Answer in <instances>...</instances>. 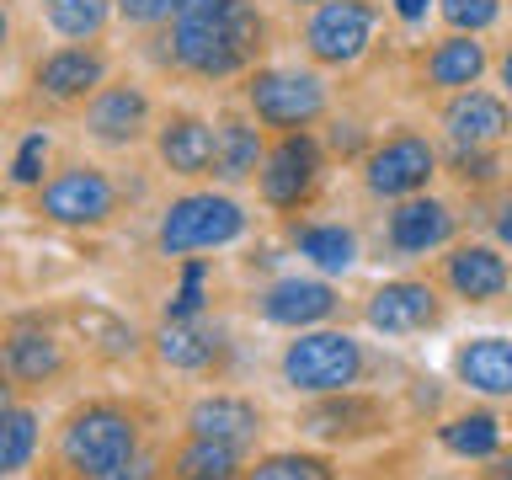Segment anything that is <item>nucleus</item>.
<instances>
[{
    "label": "nucleus",
    "mask_w": 512,
    "mask_h": 480,
    "mask_svg": "<svg viewBox=\"0 0 512 480\" xmlns=\"http://www.w3.org/2000/svg\"><path fill=\"white\" fill-rule=\"evenodd\" d=\"M160 75L187 86H240L278 48V22L262 0H182L160 32L139 43Z\"/></svg>",
    "instance_id": "obj_1"
},
{
    "label": "nucleus",
    "mask_w": 512,
    "mask_h": 480,
    "mask_svg": "<svg viewBox=\"0 0 512 480\" xmlns=\"http://www.w3.org/2000/svg\"><path fill=\"white\" fill-rule=\"evenodd\" d=\"M166 438V411L150 395L134 390H96L70 400L54 422H48V448L32 480H86L112 464L134 459L139 448Z\"/></svg>",
    "instance_id": "obj_2"
},
{
    "label": "nucleus",
    "mask_w": 512,
    "mask_h": 480,
    "mask_svg": "<svg viewBox=\"0 0 512 480\" xmlns=\"http://www.w3.org/2000/svg\"><path fill=\"white\" fill-rule=\"evenodd\" d=\"M384 374L411 379L384 347L363 342L352 326H310L283 336L272 352V379L278 390H288L294 400H315V395H336V390H363V384H384ZM395 390V384H384Z\"/></svg>",
    "instance_id": "obj_3"
},
{
    "label": "nucleus",
    "mask_w": 512,
    "mask_h": 480,
    "mask_svg": "<svg viewBox=\"0 0 512 480\" xmlns=\"http://www.w3.org/2000/svg\"><path fill=\"white\" fill-rule=\"evenodd\" d=\"M406 406L395 390L384 384H363V390H336V395H315L299 400L288 427L299 432V443L326 448V454H363V448L395 443L406 432Z\"/></svg>",
    "instance_id": "obj_4"
},
{
    "label": "nucleus",
    "mask_w": 512,
    "mask_h": 480,
    "mask_svg": "<svg viewBox=\"0 0 512 480\" xmlns=\"http://www.w3.org/2000/svg\"><path fill=\"white\" fill-rule=\"evenodd\" d=\"M0 374L16 384L22 400H54L86 379V358L75 352L70 331L59 326L54 304L0 320Z\"/></svg>",
    "instance_id": "obj_5"
},
{
    "label": "nucleus",
    "mask_w": 512,
    "mask_h": 480,
    "mask_svg": "<svg viewBox=\"0 0 512 480\" xmlns=\"http://www.w3.org/2000/svg\"><path fill=\"white\" fill-rule=\"evenodd\" d=\"M256 230V214L246 198L219 182H198L187 192H176L155 208V230L150 246L166 262H187V256H208V251H230Z\"/></svg>",
    "instance_id": "obj_6"
},
{
    "label": "nucleus",
    "mask_w": 512,
    "mask_h": 480,
    "mask_svg": "<svg viewBox=\"0 0 512 480\" xmlns=\"http://www.w3.org/2000/svg\"><path fill=\"white\" fill-rule=\"evenodd\" d=\"M27 214L64 235H102L128 214V187L102 160H59L38 187H27Z\"/></svg>",
    "instance_id": "obj_7"
},
{
    "label": "nucleus",
    "mask_w": 512,
    "mask_h": 480,
    "mask_svg": "<svg viewBox=\"0 0 512 480\" xmlns=\"http://www.w3.org/2000/svg\"><path fill=\"white\" fill-rule=\"evenodd\" d=\"M235 102L267 134H299V128H320L336 112V86L310 59H267L235 86Z\"/></svg>",
    "instance_id": "obj_8"
},
{
    "label": "nucleus",
    "mask_w": 512,
    "mask_h": 480,
    "mask_svg": "<svg viewBox=\"0 0 512 480\" xmlns=\"http://www.w3.org/2000/svg\"><path fill=\"white\" fill-rule=\"evenodd\" d=\"M390 32L384 0H320L294 16V48L326 75H352L379 54V38Z\"/></svg>",
    "instance_id": "obj_9"
},
{
    "label": "nucleus",
    "mask_w": 512,
    "mask_h": 480,
    "mask_svg": "<svg viewBox=\"0 0 512 480\" xmlns=\"http://www.w3.org/2000/svg\"><path fill=\"white\" fill-rule=\"evenodd\" d=\"M352 171H358L363 198L374 208H384V203L416 198V192H432L443 182V144L427 123L400 118L390 128H379L374 144L363 150V160Z\"/></svg>",
    "instance_id": "obj_10"
},
{
    "label": "nucleus",
    "mask_w": 512,
    "mask_h": 480,
    "mask_svg": "<svg viewBox=\"0 0 512 480\" xmlns=\"http://www.w3.org/2000/svg\"><path fill=\"white\" fill-rule=\"evenodd\" d=\"M331 150L320 139V128H299V134H272L267 144V160L256 171V203L267 208L272 219H299V214H315V203L326 198V182H331Z\"/></svg>",
    "instance_id": "obj_11"
},
{
    "label": "nucleus",
    "mask_w": 512,
    "mask_h": 480,
    "mask_svg": "<svg viewBox=\"0 0 512 480\" xmlns=\"http://www.w3.org/2000/svg\"><path fill=\"white\" fill-rule=\"evenodd\" d=\"M352 315L379 342H416V336H438L454 320V299L432 272H395V278L368 283Z\"/></svg>",
    "instance_id": "obj_12"
},
{
    "label": "nucleus",
    "mask_w": 512,
    "mask_h": 480,
    "mask_svg": "<svg viewBox=\"0 0 512 480\" xmlns=\"http://www.w3.org/2000/svg\"><path fill=\"white\" fill-rule=\"evenodd\" d=\"M459 235H464L459 203L432 187V192H416V198L379 208L374 230H368V256L374 262H395V267H416V262H432L438 251H448Z\"/></svg>",
    "instance_id": "obj_13"
},
{
    "label": "nucleus",
    "mask_w": 512,
    "mask_h": 480,
    "mask_svg": "<svg viewBox=\"0 0 512 480\" xmlns=\"http://www.w3.org/2000/svg\"><path fill=\"white\" fill-rule=\"evenodd\" d=\"M155 123H160L155 86L144 75H128V70H118L86 107L75 112L80 139H86L96 155H139V150H150Z\"/></svg>",
    "instance_id": "obj_14"
},
{
    "label": "nucleus",
    "mask_w": 512,
    "mask_h": 480,
    "mask_svg": "<svg viewBox=\"0 0 512 480\" xmlns=\"http://www.w3.org/2000/svg\"><path fill=\"white\" fill-rule=\"evenodd\" d=\"M112 75H118V59H112L107 43H54L43 54H32V64H27V80H22L27 107L54 112V118L70 112L75 118Z\"/></svg>",
    "instance_id": "obj_15"
},
{
    "label": "nucleus",
    "mask_w": 512,
    "mask_h": 480,
    "mask_svg": "<svg viewBox=\"0 0 512 480\" xmlns=\"http://www.w3.org/2000/svg\"><path fill=\"white\" fill-rule=\"evenodd\" d=\"M240 358L230 320L219 315H171L150 331V363L187 384H224Z\"/></svg>",
    "instance_id": "obj_16"
},
{
    "label": "nucleus",
    "mask_w": 512,
    "mask_h": 480,
    "mask_svg": "<svg viewBox=\"0 0 512 480\" xmlns=\"http://www.w3.org/2000/svg\"><path fill=\"white\" fill-rule=\"evenodd\" d=\"M246 310H251L256 326L294 336V331H310V326H336V320H347L352 304H347L336 278H320V272L304 267V272H278V278L256 283Z\"/></svg>",
    "instance_id": "obj_17"
},
{
    "label": "nucleus",
    "mask_w": 512,
    "mask_h": 480,
    "mask_svg": "<svg viewBox=\"0 0 512 480\" xmlns=\"http://www.w3.org/2000/svg\"><path fill=\"white\" fill-rule=\"evenodd\" d=\"M496 48L491 38H475V32H432V38H416L406 48V86L411 96H454L470 86H486Z\"/></svg>",
    "instance_id": "obj_18"
},
{
    "label": "nucleus",
    "mask_w": 512,
    "mask_h": 480,
    "mask_svg": "<svg viewBox=\"0 0 512 480\" xmlns=\"http://www.w3.org/2000/svg\"><path fill=\"white\" fill-rule=\"evenodd\" d=\"M59 326L70 331L75 352L96 374H118V368H139L150 358V331H139L123 310H112L102 299H59L54 304Z\"/></svg>",
    "instance_id": "obj_19"
},
{
    "label": "nucleus",
    "mask_w": 512,
    "mask_h": 480,
    "mask_svg": "<svg viewBox=\"0 0 512 480\" xmlns=\"http://www.w3.org/2000/svg\"><path fill=\"white\" fill-rule=\"evenodd\" d=\"M176 432H198V438H219L256 454L272 432V406L240 384H203L176 406Z\"/></svg>",
    "instance_id": "obj_20"
},
{
    "label": "nucleus",
    "mask_w": 512,
    "mask_h": 480,
    "mask_svg": "<svg viewBox=\"0 0 512 480\" xmlns=\"http://www.w3.org/2000/svg\"><path fill=\"white\" fill-rule=\"evenodd\" d=\"M427 272L464 310H491V304L512 299V256L491 235H459L448 251L432 256Z\"/></svg>",
    "instance_id": "obj_21"
},
{
    "label": "nucleus",
    "mask_w": 512,
    "mask_h": 480,
    "mask_svg": "<svg viewBox=\"0 0 512 480\" xmlns=\"http://www.w3.org/2000/svg\"><path fill=\"white\" fill-rule=\"evenodd\" d=\"M432 134L443 150H507L512 102L496 86H470L432 102Z\"/></svg>",
    "instance_id": "obj_22"
},
{
    "label": "nucleus",
    "mask_w": 512,
    "mask_h": 480,
    "mask_svg": "<svg viewBox=\"0 0 512 480\" xmlns=\"http://www.w3.org/2000/svg\"><path fill=\"white\" fill-rule=\"evenodd\" d=\"M150 155H155V171L171 176V182H182V187L214 182V118L198 107H187V102L160 107Z\"/></svg>",
    "instance_id": "obj_23"
},
{
    "label": "nucleus",
    "mask_w": 512,
    "mask_h": 480,
    "mask_svg": "<svg viewBox=\"0 0 512 480\" xmlns=\"http://www.w3.org/2000/svg\"><path fill=\"white\" fill-rule=\"evenodd\" d=\"M283 246L299 256L320 278H352L368 262V235L352 219H320V214H299L283 219Z\"/></svg>",
    "instance_id": "obj_24"
},
{
    "label": "nucleus",
    "mask_w": 512,
    "mask_h": 480,
    "mask_svg": "<svg viewBox=\"0 0 512 480\" xmlns=\"http://www.w3.org/2000/svg\"><path fill=\"white\" fill-rule=\"evenodd\" d=\"M267 144H272V134L235 102V96L219 102L214 107V182L230 187V192L251 187L256 171H262V160H267Z\"/></svg>",
    "instance_id": "obj_25"
},
{
    "label": "nucleus",
    "mask_w": 512,
    "mask_h": 480,
    "mask_svg": "<svg viewBox=\"0 0 512 480\" xmlns=\"http://www.w3.org/2000/svg\"><path fill=\"white\" fill-rule=\"evenodd\" d=\"M448 379L464 395L491 400V406H512V336L480 331L448 347Z\"/></svg>",
    "instance_id": "obj_26"
},
{
    "label": "nucleus",
    "mask_w": 512,
    "mask_h": 480,
    "mask_svg": "<svg viewBox=\"0 0 512 480\" xmlns=\"http://www.w3.org/2000/svg\"><path fill=\"white\" fill-rule=\"evenodd\" d=\"M432 443H438L448 459H459V464H480V459L502 454L512 438H507V416L496 411L491 400H480V406L443 411L438 422H432Z\"/></svg>",
    "instance_id": "obj_27"
},
{
    "label": "nucleus",
    "mask_w": 512,
    "mask_h": 480,
    "mask_svg": "<svg viewBox=\"0 0 512 480\" xmlns=\"http://www.w3.org/2000/svg\"><path fill=\"white\" fill-rule=\"evenodd\" d=\"M251 454L219 438H198V432H171L166 443V480H240Z\"/></svg>",
    "instance_id": "obj_28"
},
{
    "label": "nucleus",
    "mask_w": 512,
    "mask_h": 480,
    "mask_svg": "<svg viewBox=\"0 0 512 480\" xmlns=\"http://www.w3.org/2000/svg\"><path fill=\"white\" fill-rule=\"evenodd\" d=\"M43 448H48L43 400H16L0 416V480H32V470L43 464Z\"/></svg>",
    "instance_id": "obj_29"
},
{
    "label": "nucleus",
    "mask_w": 512,
    "mask_h": 480,
    "mask_svg": "<svg viewBox=\"0 0 512 480\" xmlns=\"http://www.w3.org/2000/svg\"><path fill=\"white\" fill-rule=\"evenodd\" d=\"M38 22L59 43H107L118 27V0H38Z\"/></svg>",
    "instance_id": "obj_30"
},
{
    "label": "nucleus",
    "mask_w": 512,
    "mask_h": 480,
    "mask_svg": "<svg viewBox=\"0 0 512 480\" xmlns=\"http://www.w3.org/2000/svg\"><path fill=\"white\" fill-rule=\"evenodd\" d=\"M240 480H347L342 454L294 443V448H256Z\"/></svg>",
    "instance_id": "obj_31"
},
{
    "label": "nucleus",
    "mask_w": 512,
    "mask_h": 480,
    "mask_svg": "<svg viewBox=\"0 0 512 480\" xmlns=\"http://www.w3.org/2000/svg\"><path fill=\"white\" fill-rule=\"evenodd\" d=\"M443 176L470 198H496L512 182L507 150H443Z\"/></svg>",
    "instance_id": "obj_32"
},
{
    "label": "nucleus",
    "mask_w": 512,
    "mask_h": 480,
    "mask_svg": "<svg viewBox=\"0 0 512 480\" xmlns=\"http://www.w3.org/2000/svg\"><path fill=\"white\" fill-rule=\"evenodd\" d=\"M507 16V0H438V27L443 32H475L491 38Z\"/></svg>",
    "instance_id": "obj_33"
},
{
    "label": "nucleus",
    "mask_w": 512,
    "mask_h": 480,
    "mask_svg": "<svg viewBox=\"0 0 512 480\" xmlns=\"http://www.w3.org/2000/svg\"><path fill=\"white\" fill-rule=\"evenodd\" d=\"M166 443H171V432L155 438L150 448H139L134 459L112 464V470H102V475H86V480H166Z\"/></svg>",
    "instance_id": "obj_34"
},
{
    "label": "nucleus",
    "mask_w": 512,
    "mask_h": 480,
    "mask_svg": "<svg viewBox=\"0 0 512 480\" xmlns=\"http://www.w3.org/2000/svg\"><path fill=\"white\" fill-rule=\"evenodd\" d=\"M176 6H182V0H118V27L150 38V32H160L176 16Z\"/></svg>",
    "instance_id": "obj_35"
},
{
    "label": "nucleus",
    "mask_w": 512,
    "mask_h": 480,
    "mask_svg": "<svg viewBox=\"0 0 512 480\" xmlns=\"http://www.w3.org/2000/svg\"><path fill=\"white\" fill-rule=\"evenodd\" d=\"M384 11H390V27L416 38V32H427V22H438V0H384Z\"/></svg>",
    "instance_id": "obj_36"
},
{
    "label": "nucleus",
    "mask_w": 512,
    "mask_h": 480,
    "mask_svg": "<svg viewBox=\"0 0 512 480\" xmlns=\"http://www.w3.org/2000/svg\"><path fill=\"white\" fill-rule=\"evenodd\" d=\"M486 235L512 256V182L496 192V198H486Z\"/></svg>",
    "instance_id": "obj_37"
},
{
    "label": "nucleus",
    "mask_w": 512,
    "mask_h": 480,
    "mask_svg": "<svg viewBox=\"0 0 512 480\" xmlns=\"http://www.w3.org/2000/svg\"><path fill=\"white\" fill-rule=\"evenodd\" d=\"M491 75H496V91L512 102V32H507V43L496 48V59H491Z\"/></svg>",
    "instance_id": "obj_38"
},
{
    "label": "nucleus",
    "mask_w": 512,
    "mask_h": 480,
    "mask_svg": "<svg viewBox=\"0 0 512 480\" xmlns=\"http://www.w3.org/2000/svg\"><path fill=\"white\" fill-rule=\"evenodd\" d=\"M475 480H512V443L502 448V454L480 459V464H475Z\"/></svg>",
    "instance_id": "obj_39"
},
{
    "label": "nucleus",
    "mask_w": 512,
    "mask_h": 480,
    "mask_svg": "<svg viewBox=\"0 0 512 480\" xmlns=\"http://www.w3.org/2000/svg\"><path fill=\"white\" fill-rule=\"evenodd\" d=\"M16 48V6L11 0H0V59H6Z\"/></svg>",
    "instance_id": "obj_40"
},
{
    "label": "nucleus",
    "mask_w": 512,
    "mask_h": 480,
    "mask_svg": "<svg viewBox=\"0 0 512 480\" xmlns=\"http://www.w3.org/2000/svg\"><path fill=\"white\" fill-rule=\"evenodd\" d=\"M16 400H22V395H16V384H11L6 374H0V416H6V411L16 406Z\"/></svg>",
    "instance_id": "obj_41"
},
{
    "label": "nucleus",
    "mask_w": 512,
    "mask_h": 480,
    "mask_svg": "<svg viewBox=\"0 0 512 480\" xmlns=\"http://www.w3.org/2000/svg\"><path fill=\"white\" fill-rule=\"evenodd\" d=\"M283 6H288V11L299 16V11H310V6H320V0H283Z\"/></svg>",
    "instance_id": "obj_42"
},
{
    "label": "nucleus",
    "mask_w": 512,
    "mask_h": 480,
    "mask_svg": "<svg viewBox=\"0 0 512 480\" xmlns=\"http://www.w3.org/2000/svg\"><path fill=\"white\" fill-rule=\"evenodd\" d=\"M507 171H512V139H507Z\"/></svg>",
    "instance_id": "obj_43"
},
{
    "label": "nucleus",
    "mask_w": 512,
    "mask_h": 480,
    "mask_svg": "<svg viewBox=\"0 0 512 480\" xmlns=\"http://www.w3.org/2000/svg\"><path fill=\"white\" fill-rule=\"evenodd\" d=\"M507 438H512V411H507Z\"/></svg>",
    "instance_id": "obj_44"
},
{
    "label": "nucleus",
    "mask_w": 512,
    "mask_h": 480,
    "mask_svg": "<svg viewBox=\"0 0 512 480\" xmlns=\"http://www.w3.org/2000/svg\"><path fill=\"white\" fill-rule=\"evenodd\" d=\"M0 267H6V251H0Z\"/></svg>",
    "instance_id": "obj_45"
},
{
    "label": "nucleus",
    "mask_w": 512,
    "mask_h": 480,
    "mask_svg": "<svg viewBox=\"0 0 512 480\" xmlns=\"http://www.w3.org/2000/svg\"><path fill=\"white\" fill-rule=\"evenodd\" d=\"M0 107H6V96H0Z\"/></svg>",
    "instance_id": "obj_46"
}]
</instances>
